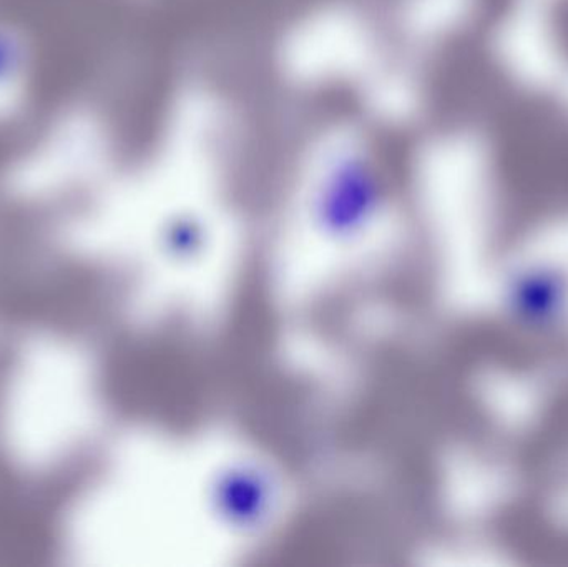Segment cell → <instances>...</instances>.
<instances>
[{"instance_id":"cell-1","label":"cell","mask_w":568,"mask_h":567,"mask_svg":"<svg viewBox=\"0 0 568 567\" xmlns=\"http://www.w3.org/2000/svg\"><path fill=\"white\" fill-rule=\"evenodd\" d=\"M384 193V172L371 150L339 149L317 179V210L324 220L349 225L366 219Z\"/></svg>"}]
</instances>
